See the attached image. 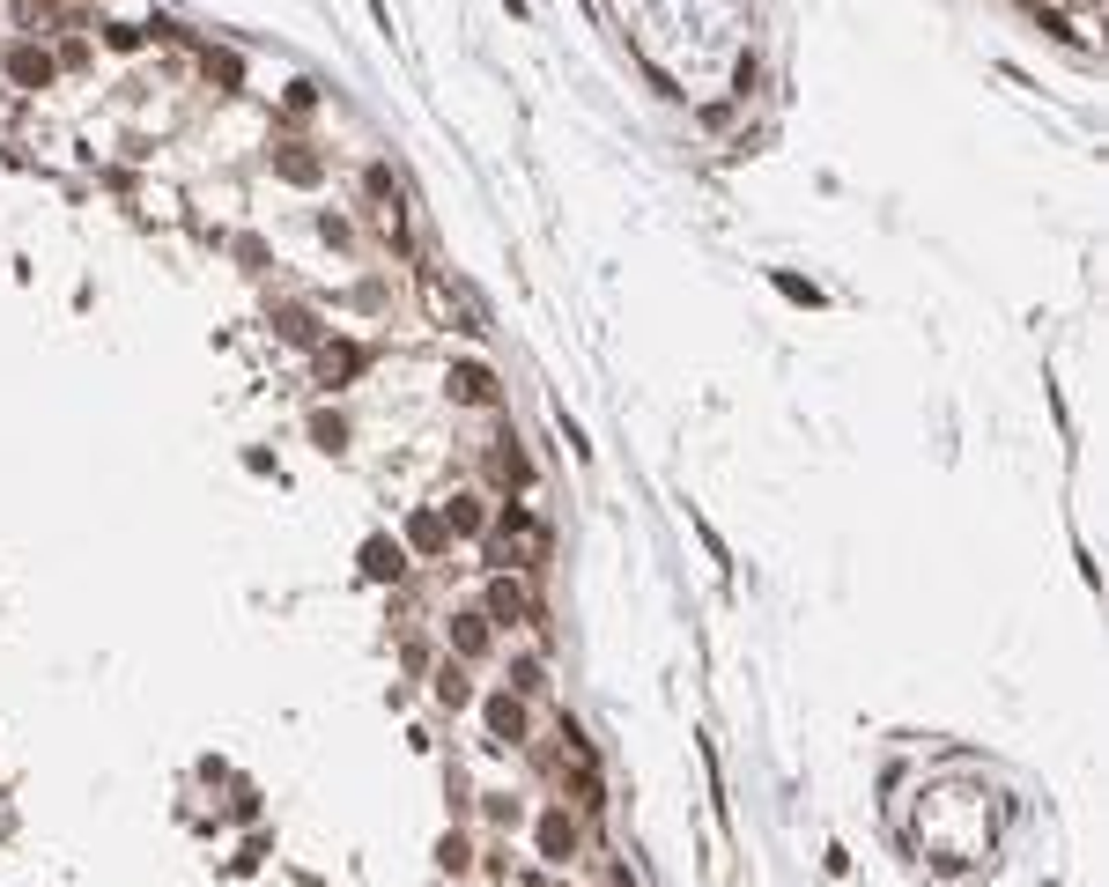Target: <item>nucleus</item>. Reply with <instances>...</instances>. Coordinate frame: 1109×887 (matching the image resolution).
<instances>
[{"label": "nucleus", "instance_id": "obj_7", "mask_svg": "<svg viewBox=\"0 0 1109 887\" xmlns=\"http://www.w3.org/2000/svg\"><path fill=\"white\" fill-rule=\"evenodd\" d=\"M496 474H503V481H525V459H518V451H511V444H503V451H496Z\"/></svg>", "mask_w": 1109, "mask_h": 887}, {"label": "nucleus", "instance_id": "obj_4", "mask_svg": "<svg viewBox=\"0 0 1109 887\" xmlns=\"http://www.w3.org/2000/svg\"><path fill=\"white\" fill-rule=\"evenodd\" d=\"M451 385H459V400H474V407H488V400H496V385H488V370H459Z\"/></svg>", "mask_w": 1109, "mask_h": 887}, {"label": "nucleus", "instance_id": "obj_1", "mask_svg": "<svg viewBox=\"0 0 1109 887\" xmlns=\"http://www.w3.org/2000/svg\"><path fill=\"white\" fill-rule=\"evenodd\" d=\"M8 74H15L23 89H45V82H52V60H45L37 45H15V52H8Z\"/></svg>", "mask_w": 1109, "mask_h": 887}, {"label": "nucleus", "instance_id": "obj_5", "mask_svg": "<svg viewBox=\"0 0 1109 887\" xmlns=\"http://www.w3.org/2000/svg\"><path fill=\"white\" fill-rule=\"evenodd\" d=\"M488 607H496L503 621H511V614H533V599H525L518 584H496V599H488Z\"/></svg>", "mask_w": 1109, "mask_h": 887}, {"label": "nucleus", "instance_id": "obj_6", "mask_svg": "<svg viewBox=\"0 0 1109 887\" xmlns=\"http://www.w3.org/2000/svg\"><path fill=\"white\" fill-rule=\"evenodd\" d=\"M437 695H444V703H466V673L444 666V673H437Z\"/></svg>", "mask_w": 1109, "mask_h": 887}, {"label": "nucleus", "instance_id": "obj_8", "mask_svg": "<svg viewBox=\"0 0 1109 887\" xmlns=\"http://www.w3.org/2000/svg\"><path fill=\"white\" fill-rule=\"evenodd\" d=\"M281 171H289L296 185H311V178H318V163H311V156H281Z\"/></svg>", "mask_w": 1109, "mask_h": 887}, {"label": "nucleus", "instance_id": "obj_9", "mask_svg": "<svg viewBox=\"0 0 1109 887\" xmlns=\"http://www.w3.org/2000/svg\"><path fill=\"white\" fill-rule=\"evenodd\" d=\"M415 547H444V525L437 518H415Z\"/></svg>", "mask_w": 1109, "mask_h": 887}, {"label": "nucleus", "instance_id": "obj_3", "mask_svg": "<svg viewBox=\"0 0 1109 887\" xmlns=\"http://www.w3.org/2000/svg\"><path fill=\"white\" fill-rule=\"evenodd\" d=\"M363 570H370V577H400V547L370 540V547H363Z\"/></svg>", "mask_w": 1109, "mask_h": 887}, {"label": "nucleus", "instance_id": "obj_2", "mask_svg": "<svg viewBox=\"0 0 1109 887\" xmlns=\"http://www.w3.org/2000/svg\"><path fill=\"white\" fill-rule=\"evenodd\" d=\"M488 725H496L503 740H518V732H525V710L511 703V695H496V703H488Z\"/></svg>", "mask_w": 1109, "mask_h": 887}]
</instances>
